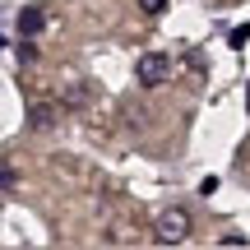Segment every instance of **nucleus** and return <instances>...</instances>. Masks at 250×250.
I'll list each match as a JSON object with an SVG mask.
<instances>
[{
  "instance_id": "nucleus-1",
  "label": "nucleus",
  "mask_w": 250,
  "mask_h": 250,
  "mask_svg": "<svg viewBox=\"0 0 250 250\" xmlns=\"http://www.w3.org/2000/svg\"><path fill=\"white\" fill-rule=\"evenodd\" d=\"M167 74H171V61L162 51H144L139 61H134V79L144 83V88H158V83H167Z\"/></svg>"
},
{
  "instance_id": "nucleus-2",
  "label": "nucleus",
  "mask_w": 250,
  "mask_h": 250,
  "mask_svg": "<svg viewBox=\"0 0 250 250\" xmlns=\"http://www.w3.org/2000/svg\"><path fill=\"white\" fill-rule=\"evenodd\" d=\"M190 236V213L186 208H167V213L158 218V241L162 246H181Z\"/></svg>"
},
{
  "instance_id": "nucleus-3",
  "label": "nucleus",
  "mask_w": 250,
  "mask_h": 250,
  "mask_svg": "<svg viewBox=\"0 0 250 250\" xmlns=\"http://www.w3.org/2000/svg\"><path fill=\"white\" fill-rule=\"evenodd\" d=\"M46 28V14L37 5H28V9H19V37H37Z\"/></svg>"
},
{
  "instance_id": "nucleus-4",
  "label": "nucleus",
  "mask_w": 250,
  "mask_h": 250,
  "mask_svg": "<svg viewBox=\"0 0 250 250\" xmlns=\"http://www.w3.org/2000/svg\"><path fill=\"white\" fill-rule=\"evenodd\" d=\"M51 116H56V111H51V107H46V102H37V107H33V111H28V121H33V125H37V130H46V125H51Z\"/></svg>"
},
{
  "instance_id": "nucleus-5",
  "label": "nucleus",
  "mask_w": 250,
  "mask_h": 250,
  "mask_svg": "<svg viewBox=\"0 0 250 250\" xmlns=\"http://www.w3.org/2000/svg\"><path fill=\"white\" fill-rule=\"evenodd\" d=\"M14 181H19V176H14V167H9V162H0V190H9Z\"/></svg>"
},
{
  "instance_id": "nucleus-6",
  "label": "nucleus",
  "mask_w": 250,
  "mask_h": 250,
  "mask_svg": "<svg viewBox=\"0 0 250 250\" xmlns=\"http://www.w3.org/2000/svg\"><path fill=\"white\" fill-rule=\"evenodd\" d=\"M250 42V23H241V28H232V46H246Z\"/></svg>"
},
{
  "instance_id": "nucleus-7",
  "label": "nucleus",
  "mask_w": 250,
  "mask_h": 250,
  "mask_svg": "<svg viewBox=\"0 0 250 250\" xmlns=\"http://www.w3.org/2000/svg\"><path fill=\"white\" fill-rule=\"evenodd\" d=\"M139 9H144V14H162V9H167V0H139Z\"/></svg>"
}]
</instances>
